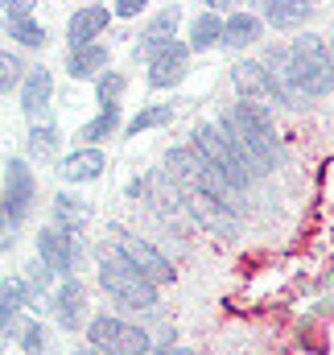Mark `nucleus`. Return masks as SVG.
<instances>
[{"instance_id": "obj_11", "label": "nucleus", "mask_w": 334, "mask_h": 355, "mask_svg": "<svg viewBox=\"0 0 334 355\" xmlns=\"http://www.w3.org/2000/svg\"><path fill=\"white\" fill-rule=\"evenodd\" d=\"M260 67H264V79H268V95H272L276 103L301 107L297 91H293V83H289V46H268L264 58H260Z\"/></svg>"}, {"instance_id": "obj_28", "label": "nucleus", "mask_w": 334, "mask_h": 355, "mask_svg": "<svg viewBox=\"0 0 334 355\" xmlns=\"http://www.w3.org/2000/svg\"><path fill=\"white\" fill-rule=\"evenodd\" d=\"M17 347L25 355H42L46 352V327H42L37 318H25V322L17 327Z\"/></svg>"}, {"instance_id": "obj_22", "label": "nucleus", "mask_w": 334, "mask_h": 355, "mask_svg": "<svg viewBox=\"0 0 334 355\" xmlns=\"http://www.w3.org/2000/svg\"><path fill=\"white\" fill-rule=\"evenodd\" d=\"M87 223V202L83 198H71V194H58L54 198V227H62V232H79Z\"/></svg>"}, {"instance_id": "obj_31", "label": "nucleus", "mask_w": 334, "mask_h": 355, "mask_svg": "<svg viewBox=\"0 0 334 355\" xmlns=\"http://www.w3.org/2000/svg\"><path fill=\"white\" fill-rule=\"evenodd\" d=\"M50 277H54L50 268L42 265V261H33V265H29V272H25V285H29V293H33V297H42V293L50 289Z\"/></svg>"}, {"instance_id": "obj_23", "label": "nucleus", "mask_w": 334, "mask_h": 355, "mask_svg": "<svg viewBox=\"0 0 334 355\" xmlns=\"http://www.w3.org/2000/svg\"><path fill=\"white\" fill-rule=\"evenodd\" d=\"M173 120V103H149V107H141L128 124H124V132L128 137H141V132H149V128H161Z\"/></svg>"}, {"instance_id": "obj_15", "label": "nucleus", "mask_w": 334, "mask_h": 355, "mask_svg": "<svg viewBox=\"0 0 334 355\" xmlns=\"http://www.w3.org/2000/svg\"><path fill=\"white\" fill-rule=\"evenodd\" d=\"M58 170H62L67 182L83 186V182H95V178L107 170V157H103V149H75V153H67L58 162Z\"/></svg>"}, {"instance_id": "obj_34", "label": "nucleus", "mask_w": 334, "mask_h": 355, "mask_svg": "<svg viewBox=\"0 0 334 355\" xmlns=\"http://www.w3.org/2000/svg\"><path fill=\"white\" fill-rule=\"evenodd\" d=\"M145 12V0H116L112 17H141Z\"/></svg>"}, {"instance_id": "obj_4", "label": "nucleus", "mask_w": 334, "mask_h": 355, "mask_svg": "<svg viewBox=\"0 0 334 355\" xmlns=\"http://www.w3.org/2000/svg\"><path fill=\"white\" fill-rule=\"evenodd\" d=\"M190 145H194V153H198V157H202L211 170H219V174H223L231 186H236V190H240V194H244L252 182L260 178V174L248 166V162H244V157H236V153L227 149V141L219 137V128H215V124H198Z\"/></svg>"}, {"instance_id": "obj_5", "label": "nucleus", "mask_w": 334, "mask_h": 355, "mask_svg": "<svg viewBox=\"0 0 334 355\" xmlns=\"http://www.w3.org/2000/svg\"><path fill=\"white\" fill-rule=\"evenodd\" d=\"M87 343L107 355H153V339L116 314H95L87 322Z\"/></svg>"}, {"instance_id": "obj_10", "label": "nucleus", "mask_w": 334, "mask_h": 355, "mask_svg": "<svg viewBox=\"0 0 334 355\" xmlns=\"http://www.w3.org/2000/svg\"><path fill=\"white\" fill-rule=\"evenodd\" d=\"M75 257H79V248H75V236H71V232H62V227H54V223L37 232V261L50 268L54 277H71Z\"/></svg>"}, {"instance_id": "obj_9", "label": "nucleus", "mask_w": 334, "mask_h": 355, "mask_svg": "<svg viewBox=\"0 0 334 355\" xmlns=\"http://www.w3.org/2000/svg\"><path fill=\"white\" fill-rule=\"evenodd\" d=\"M186 62H190V42H166L149 54V87H177L186 79Z\"/></svg>"}, {"instance_id": "obj_2", "label": "nucleus", "mask_w": 334, "mask_h": 355, "mask_svg": "<svg viewBox=\"0 0 334 355\" xmlns=\"http://www.w3.org/2000/svg\"><path fill=\"white\" fill-rule=\"evenodd\" d=\"M99 285H103V293H107L116 306H124V310H153V306H157V285H153L141 268L128 265L112 244L99 248Z\"/></svg>"}, {"instance_id": "obj_3", "label": "nucleus", "mask_w": 334, "mask_h": 355, "mask_svg": "<svg viewBox=\"0 0 334 355\" xmlns=\"http://www.w3.org/2000/svg\"><path fill=\"white\" fill-rule=\"evenodd\" d=\"M227 120H231V128L240 132V141L248 145V153H252V162L260 166V174H272V170L285 162V149H281V141H276L272 116H268L260 103L240 99V103L227 112Z\"/></svg>"}, {"instance_id": "obj_33", "label": "nucleus", "mask_w": 334, "mask_h": 355, "mask_svg": "<svg viewBox=\"0 0 334 355\" xmlns=\"http://www.w3.org/2000/svg\"><path fill=\"white\" fill-rule=\"evenodd\" d=\"M0 8H4V17H8V21L33 17V0H8V4H0Z\"/></svg>"}, {"instance_id": "obj_21", "label": "nucleus", "mask_w": 334, "mask_h": 355, "mask_svg": "<svg viewBox=\"0 0 334 355\" xmlns=\"http://www.w3.org/2000/svg\"><path fill=\"white\" fill-rule=\"evenodd\" d=\"M116 128H120V103H107V107H99L79 128V141H83V149H99V141L112 137Z\"/></svg>"}, {"instance_id": "obj_13", "label": "nucleus", "mask_w": 334, "mask_h": 355, "mask_svg": "<svg viewBox=\"0 0 334 355\" xmlns=\"http://www.w3.org/2000/svg\"><path fill=\"white\" fill-rule=\"evenodd\" d=\"M54 322L62 331H79L87 322V293L79 285V277H62V285L54 293Z\"/></svg>"}, {"instance_id": "obj_16", "label": "nucleus", "mask_w": 334, "mask_h": 355, "mask_svg": "<svg viewBox=\"0 0 334 355\" xmlns=\"http://www.w3.org/2000/svg\"><path fill=\"white\" fill-rule=\"evenodd\" d=\"M260 33H264L260 12H231V17H223V46L227 50H244L252 42H260Z\"/></svg>"}, {"instance_id": "obj_8", "label": "nucleus", "mask_w": 334, "mask_h": 355, "mask_svg": "<svg viewBox=\"0 0 334 355\" xmlns=\"http://www.w3.org/2000/svg\"><path fill=\"white\" fill-rule=\"evenodd\" d=\"M186 211L211 232V236H223V240H231L236 232H240V215L231 211V207H223L219 198H211L206 190H186Z\"/></svg>"}, {"instance_id": "obj_7", "label": "nucleus", "mask_w": 334, "mask_h": 355, "mask_svg": "<svg viewBox=\"0 0 334 355\" xmlns=\"http://www.w3.org/2000/svg\"><path fill=\"white\" fill-rule=\"evenodd\" d=\"M0 186H4V194H0V202H4V211H8V219L21 227L25 219H29V211H33V170H29V162L25 157H8L4 162V178H0Z\"/></svg>"}, {"instance_id": "obj_24", "label": "nucleus", "mask_w": 334, "mask_h": 355, "mask_svg": "<svg viewBox=\"0 0 334 355\" xmlns=\"http://www.w3.org/2000/svg\"><path fill=\"white\" fill-rule=\"evenodd\" d=\"M29 302H33V293H29L25 277H4L0 281V310L21 314V306H29Z\"/></svg>"}, {"instance_id": "obj_18", "label": "nucleus", "mask_w": 334, "mask_h": 355, "mask_svg": "<svg viewBox=\"0 0 334 355\" xmlns=\"http://www.w3.org/2000/svg\"><path fill=\"white\" fill-rule=\"evenodd\" d=\"M211 46H223V12L202 8L190 21V50H211Z\"/></svg>"}, {"instance_id": "obj_1", "label": "nucleus", "mask_w": 334, "mask_h": 355, "mask_svg": "<svg viewBox=\"0 0 334 355\" xmlns=\"http://www.w3.org/2000/svg\"><path fill=\"white\" fill-rule=\"evenodd\" d=\"M289 83L297 99H322L334 87V62L331 46L318 33H301L289 42Z\"/></svg>"}, {"instance_id": "obj_30", "label": "nucleus", "mask_w": 334, "mask_h": 355, "mask_svg": "<svg viewBox=\"0 0 334 355\" xmlns=\"http://www.w3.org/2000/svg\"><path fill=\"white\" fill-rule=\"evenodd\" d=\"M95 95H99L103 107H107V103H120V95H124V75H120V71H103V75L95 79Z\"/></svg>"}, {"instance_id": "obj_35", "label": "nucleus", "mask_w": 334, "mask_h": 355, "mask_svg": "<svg viewBox=\"0 0 334 355\" xmlns=\"http://www.w3.org/2000/svg\"><path fill=\"white\" fill-rule=\"evenodd\" d=\"M153 355H194L190 347H173V343H166V347H153Z\"/></svg>"}, {"instance_id": "obj_14", "label": "nucleus", "mask_w": 334, "mask_h": 355, "mask_svg": "<svg viewBox=\"0 0 334 355\" xmlns=\"http://www.w3.org/2000/svg\"><path fill=\"white\" fill-rule=\"evenodd\" d=\"M50 95H54V79H50V71H46V67H29L25 83H21V112H25L33 124L46 116Z\"/></svg>"}, {"instance_id": "obj_20", "label": "nucleus", "mask_w": 334, "mask_h": 355, "mask_svg": "<svg viewBox=\"0 0 334 355\" xmlns=\"http://www.w3.org/2000/svg\"><path fill=\"white\" fill-rule=\"evenodd\" d=\"M310 12H314V8L301 4V0H272V4H264L260 21H268L272 29H293V25H306Z\"/></svg>"}, {"instance_id": "obj_26", "label": "nucleus", "mask_w": 334, "mask_h": 355, "mask_svg": "<svg viewBox=\"0 0 334 355\" xmlns=\"http://www.w3.org/2000/svg\"><path fill=\"white\" fill-rule=\"evenodd\" d=\"M29 153H33V157H54V153H58V128H54L50 120H37V124L29 128Z\"/></svg>"}, {"instance_id": "obj_12", "label": "nucleus", "mask_w": 334, "mask_h": 355, "mask_svg": "<svg viewBox=\"0 0 334 355\" xmlns=\"http://www.w3.org/2000/svg\"><path fill=\"white\" fill-rule=\"evenodd\" d=\"M107 25H112V8H103V4H83V8H75L71 21H67V42H71V50L95 46V37H99Z\"/></svg>"}, {"instance_id": "obj_19", "label": "nucleus", "mask_w": 334, "mask_h": 355, "mask_svg": "<svg viewBox=\"0 0 334 355\" xmlns=\"http://www.w3.org/2000/svg\"><path fill=\"white\" fill-rule=\"evenodd\" d=\"M231 83H236V91H240V99H248V103L272 99V95H268V79H264V67H260V62H240V67L231 71Z\"/></svg>"}, {"instance_id": "obj_27", "label": "nucleus", "mask_w": 334, "mask_h": 355, "mask_svg": "<svg viewBox=\"0 0 334 355\" xmlns=\"http://www.w3.org/2000/svg\"><path fill=\"white\" fill-rule=\"evenodd\" d=\"M8 37H17L21 46L37 50V46H46V25L37 17H21V21H8Z\"/></svg>"}, {"instance_id": "obj_37", "label": "nucleus", "mask_w": 334, "mask_h": 355, "mask_svg": "<svg viewBox=\"0 0 334 355\" xmlns=\"http://www.w3.org/2000/svg\"><path fill=\"white\" fill-rule=\"evenodd\" d=\"M0 194H4V186H0Z\"/></svg>"}, {"instance_id": "obj_6", "label": "nucleus", "mask_w": 334, "mask_h": 355, "mask_svg": "<svg viewBox=\"0 0 334 355\" xmlns=\"http://www.w3.org/2000/svg\"><path fill=\"white\" fill-rule=\"evenodd\" d=\"M112 248H116L132 268H141L153 285H169V281L177 277V268L169 265L166 252H157L149 240H141V236H132V232H124V227H112Z\"/></svg>"}, {"instance_id": "obj_32", "label": "nucleus", "mask_w": 334, "mask_h": 355, "mask_svg": "<svg viewBox=\"0 0 334 355\" xmlns=\"http://www.w3.org/2000/svg\"><path fill=\"white\" fill-rule=\"evenodd\" d=\"M12 240H17V223L8 219V211H4V202H0V252H8Z\"/></svg>"}, {"instance_id": "obj_36", "label": "nucleus", "mask_w": 334, "mask_h": 355, "mask_svg": "<svg viewBox=\"0 0 334 355\" xmlns=\"http://www.w3.org/2000/svg\"><path fill=\"white\" fill-rule=\"evenodd\" d=\"M326 46H331V62H334V33H331V42H326Z\"/></svg>"}, {"instance_id": "obj_25", "label": "nucleus", "mask_w": 334, "mask_h": 355, "mask_svg": "<svg viewBox=\"0 0 334 355\" xmlns=\"http://www.w3.org/2000/svg\"><path fill=\"white\" fill-rule=\"evenodd\" d=\"M25 75H29V67L21 62V54H12V50H0V95L17 91L21 83H25Z\"/></svg>"}, {"instance_id": "obj_17", "label": "nucleus", "mask_w": 334, "mask_h": 355, "mask_svg": "<svg viewBox=\"0 0 334 355\" xmlns=\"http://www.w3.org/2000/svg\"><path fill=\"white\" fill-rule=\"evenodd\" d=\"M103 67H107V46H99V42L67 54V75L71 79H99Z\"/></svg>"}, {"instance_id": "obj_29", "label": "nucleus", "mask_w": 334, "mask_h": 355, "mask_svg": "<svg viewBox=\"0 0 334 355\" xmlns=\"http://www.w3.org/2000/svg\"><path fill=\"white\" fill-rule=\"evenodd\" d=\"M177 21H182V12H177V8H161V12L149 21V29H145L141 37H153V42H173V29H177Z\"/></svg>"}]
</instances>
